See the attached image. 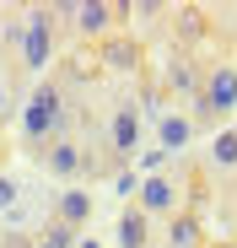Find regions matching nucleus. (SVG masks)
Returning a JSON list of instances; mask_svg holds the SVG:
<instances>
[{"mask_svg":"<svg viewBox=\"0 0 237 248\" xmlns=\"http://www.w3.org/2000/svg\"><path fill=\"white\" fill-rule=\"evenodd\" d=\"M140 211H146V216H178V184H173L167 173L146 178V189H140Z\"/></svg>","mask_w":237,"mask_h":248,"instance_id":"423d86ee","label":"nucleus"},{"mask_svg":"<svg viewBox=\"0 0 237 248\" xmlns=\"http://www.w3.org/2000/svg\"><path fill=\"white\" fill-rule=\"evenodd\" d=\"M189 135H194V119H178V113L162 119V146H167V151H183Z\"/></svg>","mask_w":237,"mask_h":248,"instance_id":"9b49d317","label":"nucleus"},{"mask_svg":"<svg viewBox=\"0 0 237 248\" xmlns=\"http://www.w3.org/2000/svg\"><path fill=\"white\" fill-rule=\"evenodd\" d=\"M32 162L49 178H65L70 184V178H81V140H75V135H54V140H44L32 151Z\"/></svg>","mask_w":237,"mask_h":248,"instance_id":"7ed1b4c3","label":"nucleus"},{"mask_svg":"<svg viewBox=\"0 0 237 248\" xmlns=\"http://www.w3.org/2000/svg\"><path fill=\"white\" fill-rule=\"evenodd\" d=\"M70 243H75V232L59 227V221H54L49 232H38V237H32V248H70Z\"/></svg>","mask_w":237,"mask_h":248,"instance_id":"4468645a","label":"nucleus"},{"mask_svg":"<svg viewBox=\"0 0 237 248\" xmlns=\"http://www.w3.org/2000/svg\"><path fill=\"white\" fill-rule=\"evenodd\" d=\"M103 65H113V70H135V65H140L135 38H103Z\"/></svg>","mask_w":237,"mask_h":248,"instance_id":"1a4fd4ad","label":"nucleus"},{"mask_svg":"<svg viewBox=\"0 0 237 248\" xmlns=\"http://www.w3.org/2000/svg\"><path fill=\"white\" fill-rule=\"evenodd\" d=\"M118 248H151V216L140 205H130V211L118 216Z\"/></svg>","mask_w":237,"mask_h":248,"instance_id":"6e6552de","label":"nucleus"},{"mask_svg":"<svg viewBox=\"0 0 237 248\" xmlns=\"http://www.w3.org/2000/svg\"><path fill=\"white\" fill-rule=\"evenodd\" d=\"M108 146H113L118 162H130V156H135V146H140V108H135V103H118V108H113Z\"/></svg>","mask_w":237,"mask_h":248,"instance_id":"20e7f679","label":"nucleus"},{"mask_svg":"<svg viewBox=\"0 0 237 248\" xmlns=\"http://www.w3.org/2000/svg\"><path fill=\"white\" fill-rule=\"evenodd\" d=\"M210 162H216L221 173H237V130H221L210 140Z\"/></svg>","mask_w":237,"mask_h":248,"instance_id":"9d476101","label":"nucleus"},{"mask_svg":"<svg viewBox=\"0 0 237 248\" xmlns=\"http://www.w3.org/2000/svg\"><path fill=\"white\" fill-rule=\"evenodd\" d=\"M11 194H16V189H11V184H6V178H0V200H11Z\"/></svg>","mask_w":237,"mask_h":248,"instance_id":"dca6fc26","label":"nucleus"},{"mask_svg":"<svg viewBox=\"0 0 237 248\" xmlns=\"http://www.w3.org/2000/svg\"><path fill=\"white\" fill-rule=\"evenodd\" d=\"M232 103H237V70H232V65H216V70L200 81V92H194V119H200V124H216Z\"/></svg>","mask_w":237,"mask_h":248,"instance_id":"f03ea898","label":"nucleus"},{"mask_svg":"<svg viewBox=\"0 0 237 248\" xmlns=\"http://www.w3.org/2000/svg\"><path fill=\"white\" fill-rule=\"evenodd\" d=\"M70 92H65V81H38V92H32V103H27V113H22V130H27V140H32V151L44 146V140H54V135H70Z\"/></svg>","mask_w":237,"mask_h":248,"instance_id":"f257e3e1","label":"nucleus"},{"mask_svg":"<svg viewBox=\"0 0 237 248\" xmlns=\"http://www.w3.org/2000/svg\"><path fill=\"white\" fill-rule=\"evenodd\" d=\"M200 70H194L189 60H173V70H167V87H178V92H200Z\"/></svg>","mask_w":237,"mask_h":248,"instance_id":"f8f14e48","label":"nucleus"},{"mask_svg":"<svg viewBox=\"0 0 237 248\" xmlns=\"http://www.w3.org/2000/svg\"><path fill=\"white\" fill-rule=\"evenodd\" d=\"M0 248H32V237H22V232H6V237H0Z\"/></svg>","mask_w":237,"mask_h":248,"instance_id":"2eb2a0df","label":"nucleus"},{"mask_svg":"<svg viewBox=\"0 0 237 248\" xmlns=\"http://www.w3.org/2000/svg\"><path fill=\"white\" fill-rule=\"evenodd\" d=\"M54 221H59V227H70V232H81V227L92 221V194H81V189L59 194V205H54Z\"/></svg>","mask_w":237,"mask_h":248,"instance_id":"0eeeda50","label":"nucleus"},{"mask_svg":"<svg viewBox=\"0 0 237 248\" xmlns=\"http://www.w3.org/2000/svg\"><path fill=\"white\" fill-rule=\"evenodd\" d=\"M75 32L81 38H108V27L124 16V6H108V0H87V6H75Z\"/></svg>","mask_w":237,"mask_h":248,"instance_id":"39448f33","label":"nucleus"},{"mask_svg":"<svg viewBox=\"0 0 237 248\" xmlns=\"http://www.w3.org/2000/svg\"><path fill=\"white\" fill-rule=\"evenodd\" d=\"M194 237H200L194 216H173V221H167V243H173V248H194Z\"/></svg>","mask_w":237,"mask_h":248,"instance_id":"ddd939ff","label":"nucleus"}]
</instances>
